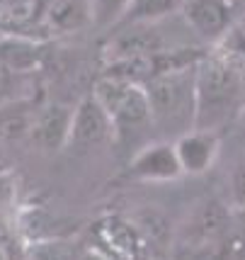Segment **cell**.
Here are the masks:
<instances>
[{
  "label": "cell",
  "instance_id": "1",
  "mask_svg": "<svg viewBox=\"0 0 245 260\" xmlns=\"http://www.w3.org/2000/svg\"><path fill=\"white\" fill-rule=\"evenodd\" d=\"M245 100V80L231 71L214 51L194 66V129L216 132Z\"/></svg>",
  "mask_w": 245,
  "mask_h": 260
},
{
  "label": "cell",
  "instance_id": "2",
  "mask_svg": "<svg viewBox=\"0 0 245 260\" xmlns=\"http://www.w3.org/2000/svg\"><path fill=\"white\" fill-rule=\"evenodd\" d=\"M194 66L167 71L144 83L151 122L178 136L194 129Z\"/></svg>",
  "mask_w": 245,
  "mask_h": 260
},
{
  "label": "cell",
  "instance_id": "3",
  "mask_svg": "<svg viewBox=\"0 0 245 260\" xmlns=\"http://www.w3.org/2000/svg\"><path fill=\"white\" fill-rule=\"evenodd\" d=\"M95 100L102 105V110L112 119V126L117 134L122 132H136L141 126L151 124V110L146 100V90L141 83L124 80L117 76L104 73L95 85Z\"/></svg>",
  "mask_w": 245,
  "mask_h": 260
},
{
  "label": "cell",
  "instance_id": "4",
  "mask_svg": "<svg viewBox=\"0 0 245 260\" xmlns=\"http://www.w3.org/2000/svg\"><path fill=\"white\" fill-rule=\"evenodd\" d=\"M180 15L192 32L209 44H216L235 24L231 0H182Z\"/></svg>",
  "mask_w": 245,
  "mask_h": 260
},
{
  "label": "cell",
  "instance_id": "5",
  "mask_svg": "<svg viewBox=\"0 0 245 260\" xmlns=\"http://www.w3.org/2000/svg\"><path fill=\"white\" fill-rule=\"evenodd\" d=\"M71 124H73V107L71 105H66V102L39 105L27 141L44 153H56V151L68 146Z\"/></svg>",
  "mask_w": 245,
  "mask_h": 260
},
{
  "label": "cell",
  "instance_id": "6",
  "mask_svg": "<svg viewBox=\"0 0 245 260\" xmlns=\"http://www.w3.org/2000/svg\"><path fill=\"white\" fill-rule=\"evenodd\" d=\"M114 136H117V132L112 126V119L102 110L100 102L95 100L92 92L73 107V124H71L68 146L97 148V146L110 144Z\"/></svg>",
  "mask_w": 245,
  "mask_h": 260
},
{
  "label": "cell",
  "instance_id": "7",
  "mask_svg": "<svg viewBox=\"0 0 245 260\" xmlns=\"http://www.w3.org/2000/svg\"><path fill=\"white\" fill-rule=\"evenodd\" d=\"M175 153L182 173H204L212 168L219 153V136L209 129H190L175 141Z\"/></svg>",
  "mask_w": 245,
  "mask_h": 260
},
{
  "label": "cell",
  "instance_id": "8",
  "mask_svg": "<svg viewBox=\"0 0 245 260\" xmlns=\"http://www.w3.org/2000/svg\"><path fill=\"white\" fill-rule=\"evenodd\" d=\"M42 24L51 34H76L92 24L90 0H46Z\"/></svg>",
  "mask_w": 245,
  "mask_h": 260
},
{
  "label": "cell",
  "instance_id": "9",
  "mask_svg": "<svg viewBox=\"0 0 245 260\" xmlns=\"http://www.w3.org/2000/svg\"><path fill=\"white\" fill-rule=\"evenodd\" d=\"M131 175L138 180H172L182 175V166L175 153V144H153L146 146L131 160Z\"/></svg>",
  "mask_w": 245,
  "mask_h": 260
},
{
  "label": "cell",
  "instance_id": "10",
  "mask_svg": "<svg viewBox=\"0 0 245 260\" xmlns=\"http://www.w3.org/2000/svg\"><path fill=\"white\" fill-rule=\"evenodd\" d=\"M44 61V46L32 37L24 34H3L0 37V66H5L10 73L22 76L32 73Z\"/></svg>",
  "mask_w": 245,
  "mask_h": 260
},
{
  "label": "cell",
  "instance_id": "11",
  "mask_svg": "<svg viewBox=\"0 0 245 260\" xmlns=\"http://www.w3.org/2000/svg\"><path fill=\"white\" fill-rule=\"evenodd\" d=\"M39 105L32 100H8L0 105V141H22L29 136Z\"/></svg>",
  "mask_w": 245,
  "mask_h": 260
},
{
  "label": "cell",
  "instance_id": "12",
  "mask_svg": "<svg viewBox=\"0 0 245 260\" xmlns=\"http://www.w3.org/2000/svg\"><path fill=\"white\" fill-rule=\"evenodd\" d=\"M46 0H3L0 27L8 34H24L32 24L42 22Z\"/></svg>",
  "mask_w": 245,
  "mask_h": 260
},
{
  "label": "cell",
  "instance_id": "13",
  "mask_svg": "<svg viewBox=\"0 0 245 260\" xmlns=\"http://www.w3.org/2000/svg\"><path fill=\"white\" fill-rule=\"evenodd\" d=\"M182 8V0H131V5L126 8L122 22H160Z\"/></svg>",
  "mask_w": 245,
  "mask_h": 260
},
{
  "label": "cell",
  "instance_id": "14",
  "mask_svg": "<svg viewBox=\"0 0 245 260\" xmlns=\"http://www.w3.org/2000/svg\"><path fill=\"white\" fill-rule=\"evenodd\" d=\"M214 54L245 80V29L240 24H233L214 44Z\"/></svg>",
  "mask_w": 245,
  "mask_h": 260
},
{
  "label": "cell",
  "instance_id": "15",
  "mask_svg": "<svg viewBox=\"0 0 245 260\" xmlns=\"http://www.w3.org/2000/svg\"><path fill=\"white\" fill-rule=\"evenodd\" d=\"M131 5V0H90V8H92V24L102 27V29H110L117 27L122 22L126 8Z\"/></svg>",
  "mask_w": 245,
  "mask_h": 260
},
{
  "label": "cell",
  "instance_id": "16",
  "mask_svg": "<svg viewBox=\"0 0 245 260\" xmlns=\"http://www.w3.org/2000/svg\"><path fill=\"white\" fill-rule=\"evenodd\" d=\"M231 192L238 207H245V166H238L231 175Z\"/></svg>",
  "mask_w": 245,
  "mask_h": 260
},
{
  "label": "cell",
  "instance_id": "17",
  "mask_svg": "<svg viewBox=\"0 0 245 260\" xmlns=\"http://www.w3.org/2000/svg\"><path fill=\"white\" fill-rule=\"evenodd\" d=\"M0 260H17V250L12 243L10 234L5 231V226L0 224Z\"/></svg>",
  "mask_w": 245,
  "mask_h": 260
},
{
  "label": "cell",
  "instance_id": "18",
  "mask_svg": "<svg viewBox=\"0 0 245 260\" xmlns=\"http://www.w3.org/2000/svg\"><path fill=\"white\" fill-rule=\"evenodd\" d=\"M12 78H15V73H10L5 66H0V105H3V102H8V100H17V98H10Z\"/></svg>",
  "mask_w": 245,
  "mask_h": 260
},
{
  "label": "cell",
  "instance_id": "19",
  "mask_svg": "<svg viewBox=\"0 0 245 260\" xmlns=\"http://www.w3.org/2000/svg\"><path fill=\"white\" fill-rule=\"evenodd\" d=\"M240 27H243V29H245V22H243V24H240Z\"/></svg>",
  "mask_w": 245,
  "mask_h": 260
}]
</instances>
